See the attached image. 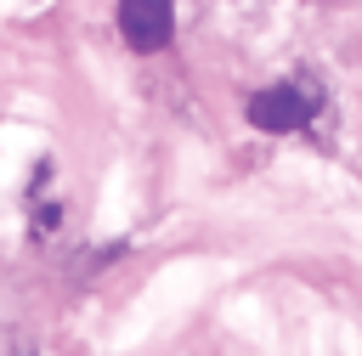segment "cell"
<instances>
[{
    "mask_svg": "<svg viewBox=\"0 0 362 356\" xmlns=\"http://www.w3.org/2000/svg\"><path fill=\"white\" fill-rule=\"evenodd\" d=\"M317 102H322V90H311L305 79H294V85H266V90H255L243 113H249L255 130L283 136V130H305V119L317 113Z\"/></svg>",
    "mask_w": 362,
    "mask_h": 356,
    "instance_id": "cell-1",
    "label": "cell"
},
{
    "mask_svg": "<svg viewBox=\"0 0 362 356\" xmlns=\"http://www.w3.org/2000/svg\"><path fill=\"white\" fill-rule=\"evenodd\" d=\"M119 34L130 51H164L175 34V6L170 0H119Z\"/></svg>",
    "mask_w": 362,
    "mask_h": 356,
    "instance_id": "cell-2",
    "label": "cell"
}]
</instances>
